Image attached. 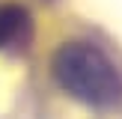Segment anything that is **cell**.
<instances>
[{
	"label": "cell",
	"mask_w": 122,
	"mask_h": 119,
	"mask_svg": "<svg viewBox=\"0 0 122 119\" xmlns=\"http://www.w3.org/2000/svg\"><path fill=\"white\" fill-rule=\"evenodd\" d=\"M27 27V18H24L21 9H15V6H3L0 9V48L9 45L12 39H15L21 30Z\"/></svg>",
	"instance_id": "obj_2"
},
{
	"label": "cell",
	"mask_w": 122,
	"mask_h": 119,
	"mask_svg": "<svg viewBox=\"0 0 122 119\" xmlns=\"http://www.w3.org/2000/svg\"><path fill=\"white\" fill-rule=\"evenodd\" d=\"M54 77L75 98L95 107H107L122 95V80L110 60L89 45H63L54 54Z\"/></svg>",
	"instance_id": "obj_1"
}]
</instances>
